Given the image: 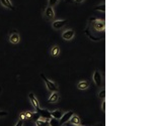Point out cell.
<instances>
[{
    "mask_svg": "<svg viewBox=\"0 0 155 126\" xmlns=\"http://www.w3.org/2000/svg\"><path fill=\"white\" fill-rule=\"evenodd\" d=\"M105 21L98 17L91 16L88 19V23L84 33L89 39H91L93 42H100L105 36Z\"/></svg>",
    "mask_w": 155,
    "mask_h": 126,
    "instance_id": "1",
    "label": "cell"
},
{
    "mask_svg": "<svg viewBox=\"0 0 155 126\" xmlns=\"http://www.w3.org/2000/svg\"><path fill=\"white\" fill-rule=\"evenodd\" d=\"M41 78L43 79V81L45 82V84H46L48 90L51 91L52 93L53 92H58V87H57V85H56L54 82H52L51 80L48 79V78L45 76L44 74H41Z\"/></svg>",
    "mask_w": 155,
    "mask_h": 126,
    "instance_id": "2",
    "label": "cell"
},
{
    "mask_svg": "<svg viewBox=\"0 0 155 126\" xmlns=\"http://www.w3.org/2000/svg\"><path fill=\"white\" fill-rule=\"evenodd\" d=\"M28 99H29V101H31V105H33V107L34 108V110H36V112L38 113L41 108H40V103H39L37 97L34 96V93H29L28 94Z\"/></svg>",
    "mask_w": 155,
    "mask_h": 126,
    "instance_id": "3",
    "label": "cell"
},
{
    "mask_svg": "<svg viewBox=\"0 0 155 126\" xmlns=\"http://www.w3.org/2000/svg\"><path fill=\"white\" fill-rule=\"evenodd\" d=\"M74 115V112L73 111H68V112H65V113H63L62 117L59 119V123H60V125H63L65 124V123H67L69 120H70V118Z\"/></svg>",
    "mask_w": 155,
    "mask_h": 126,
    "instance_id": "4",
    "label": "cell"
},
{
    "mask_svg": "<svg viewBox=\"0 0 155 126\" xmlns=\"http://www.w3.org/2000/svg\"><path fill=\"white\" fill-rule=\"evenodd\" d=\"M93 81H94L97 86H100V87L103 85V77H101V74L98 71H95L93 73Z\"/></svg>",
    "mask_w": 155,
    "mask_h": 126,
    "instance_id": "5",
    "label": "cell"
},
{
    "mask_svg": "<svg viewBox=\"0 0 155 126\" xmlns=\"http://www.w3.org/2000/svg\"><path fill=\"white\" fill-rule=\"evenodd\" d=\"M39 116L42 118H45L46 120H50L52 116H51V112L47 109H40V111L38 112Z\"/></svg>",
    "mask_w": 155,
    "mask_h": 126,
    "instance_id": "6",
    "label": "cell"
},
{
    "mask_svg": "<svg viewBox=\"0 0 155 126\" xmlns=\"http://www.w3.org/2000/svg\"><path fill=\"white\" fill-rule=\"evenodd\" d=\"M74 34H75V33H74L73 29H68V30H66L63 33L62 37H63V39H65V41H70V39H72L74 37Z\"/></svg>",
    "mask_w": 155,
    "mask_h": 126,
    "instance_id": "7",
    "label": "cell"
},
{
    "mask_svg": "<svg viewBox=\"0 0 155 126\" xmlns=\"http://www.w3.org/2000/svg\"><path fill=\"white\" fill-rule=\"evenodd\" d=\"M66 22H67V20H55L52 23V27L54 29H60L63 26H65Z\"/></svg>",
    "mask_w": 155,
    "mask_h": 126,
    "instance_id": "8",
    "label": "cell"
},
{
    "mask_svg": "<svg viewBox=\"0 0 155 126\" xmlns=\"http://www.w3.org/2000/svg\"><path fill=\"white\" fill-rule=\"evenodd\" d=\"M20 41V37H19V34H18L16 31H14L13 33L10 34L9 36V42H11L13 44H17L18 42Z\"/></svg>",
    "mask_w": 155,
    "mask_h": 126,
    "instance_id": "9",
    "label": "cell"
},
{
    "mask_svg": "<svg viewBox=\"0 0 155 126\" xmlns=\"http://www.w3.org/2000/svg\"><path fill=\"white\" fill-rule=\"evenodd\" d=\"M45 14H46V17L48 19L52 20L53 18L55 17V12H54V9H53V7H50L48 6L46 8V11H45Z\"/></svg>",
    "mask_w": 155,
    "mask_h": 126,
    "instance_id": "10",
    "label": "cell"
},
{
    "mask_svg": "<svg viewBox=\"0 0 155 126\" xmlns=\"http://www.w3.org/2000/svg\"><path fill=\"white\" fill-rule=\"evenodd\" d=\"M0 3L3 5L4 7H6V8H8L10 10H14L15 9L10 0H0Z\"/></svg>",
    "mask_w": 155,
    "mask_h": 126,
    "instance_id": "11",
    "label": "cell"
},
{
    "mask_svg": "<svg viewBox=\"0 0 155 126\" xmlns=\"http://www.w3.org/2000/svg\"><path fill=\"white\" fill-rule=\"evenodd\" d=\"M59 100V93L58 92H53L51 94L50 98L48 99V102L49 103H56Z\"/></svg>",
    "mask_w": 155,
    "mask_h": 126,
    "instance_id": "12",
    "label": "cell"
},
{
    "mask_svg": "<svg viewBox=\"0 0 155 126\" xmlns=\"http://www.w3.org/2000/svg\"><path fill=\"white\" fill-rule=\"evenodd\" d=\"M88 87H89V83L86 81H80L78 84H77V88H78L79 90H86Z\"/></svg>",
    "mask_w": 155,
    "mask_h": 126,
    "instance_id": "13",
    "label": "cell"
},
{
    "mask_svg": "<svg viewBox=\"0 0 155 126\" xmlns=\"http://www.w3.org/2000/svg\"><path fill=\"white\" fill-rule=\"evenodd\" d=\"M62 115H63V112L61 111V110H54V111L51 112V116L55 118V119H60V118L62 117Z\"/></svg>",
    "mask_w": 155,
    "mask_h": 126,
    "instance_id": "14",
    "label": "cell"
},
{
    "mask_svg": "<svg viewBox=\"0 0 155 126\" xmlns=\"http://www.w3.org/2000/svg\"><path fill=\"white\" fill-rule=\"evenodd\" d=\"M69 121H70V123L72 125H80V122H81V121H80L79 116H77V115H75V114H74L73 116L70 118Z\"/></svg>",
    "mask_w": 155,
    "mask_h": 126,
    "instance_id": "15",
    "label": "cell"
},
{
    "mask_svg": "<svg viewBox=\"0 0 155 126\" xmlns=\"http://www.w3.org/2000/svg\"><path fill=\"white\" fill-rule=\"evenodd\" d=\"M59 53H60V47L58 45H54L51 50V55L53 57H57V56H59Z\"/></svg>",
    "mask_w": 155,
    "mask_h": 126,
    "instance_id": "16",
    "label": "cell"
},
{
    "mask_svg": "<svg viewBox=\"0 0 155 126\" xmlns=\"http://www.w3.org/2000/svg\"><path fill=\"white\" fill-rule=\"evenodd\" d=\"M36 125L37 126H50L49 120H37Z\"/></svg>",
    "mask_w": 155,
    "mask_h": 126,
    "instance_id": "17",
    "label": "cell"
},
{
    "mask_svg": "<svg viewBox=\"0 0 155 126\" xmlns=\"http://www.w3.org/2000/svg\"><path fill=\"white\" fill-rule=\"evenodd\" d=\"M49 125L50 126H61L59 123V119H55V118H51L49 120Z\"/></svg>",
    "mask_w": 155,
    "mask_h": 126,
    "instance_id": "18",
    "label": "cell"
},
{
    "mask_svg": "<svg viewBox=\"0 0 155 126\" xmlns=\"http://www.w3.org/2000/svg\"><path fill=\"white\" fill-rule=\"evenodd\" d=\"M95 11H101V12H106V5L101 4V5H97V6L94 7Z\"/></svg>",
    "mask_w": 155,
    "mask_h": 126,
    "instance_id": "19",
    "label": "cell"
},
{
    "mask_svg": "<svg viewBox=\"0 0 155 126\" xmlns=\"http://www.w3.org/2000/svg\"><path fill=\"white\" fill-rule=\"evenodd\" d=\"M98 98H100V100H103V99L106 98V89H101L100 91V93H98Z\"/></svg>",
    "mask_w": 155,
    "mask_h": 126,
    "instance_id": "20",
    "label": "cell"
},
{
    "mask_svg": "<svg viewBox=\"0 0 155 126\" xmlns=\"http://www.w3.org/2000/svg\"><path fill=\"white\" fill-rule=\"evenodd\" d=\"M57 2H58V0H49V6L53 7L54 5H56Z\"/></svg>",
    "mask_w": 155,
    "mask_h": 126,
    "instance_id": "21",
    "label": "cell"
},
{
    "mask_svg": "<svg viewBox=\"0 0 155 126\" xmlns=\"http://www.w3.org/2000/svg\"><path fill=\"white\" fill-rule=\"evenodd\" d=\"M15 126H23V121L22 120H18L17 123L15 124Z\"/></svg>",
    "mask_w": 155,
    "mask_h": 126,
    "instance_id": "22",
    "label": "cell"
},
{
    "mask_svg": "<svg viewBox=\"0 0 155 126\" xmlns=\"http://www.w3.org/2000/svg\"><path fill=\"white\" fill-rule=\"evenodd\" d=\"M7 114H8V113H7V112H5V111H0V117L6 116Z\"/></svg>",
    "mask_w": 155,
    "mask_h": 126,
    "instance_id": "23",
    "label": "cell"
},
{
    "mask_svg": "<svg viewBox=\"0 0 155 126\" xmlns=\"http://www.w3.org/2000/svg\"><path fill=\"white\" fill-rule=\"evenodd\" d=\"M25 119H26V118H25V113H21L20 114V119L19 120H22V121H23Z\"/></svg>",
    "mask_w": 155,
    "mask_h": 126,
    "instance_id": "24",
    "label": "cell"
},
{
    "mask_svg": "<svg viewBox=\"0 0 155 126\" xmlns=\"http://www.w3.org/2000/svg\"><path fill=\"white\" fill-rule=\"evenodd\" d=\"M101 110H103V112L106 111V102H103V104H101Z\"/></svg>",
    "mask_w": 155,
    "mask_h": 126,
    "instance_id": "25",
    "label": "cell"
},
{
    "mask_svg": "<svg viewBox=\"0 0 155 126\" xmlns=\"http://www.w3.org/2000/svg\"><path fill=\"white\" fill-rule=\"evenodd\" d=\"M83 1H84V0H75L76 3H82Z\"/></svg>",
    "mask_w": 155,
    "mask_h": 126,
    "instance_id": "26",
    "label": "cell"
},
{
    "mask_svg": "<svg viewBox=\"0 0 155 126\" xmlns=\"http://www.w3.org/2000/svg\"><path fill=\"white\" fill-rule=\"evenodd\" d=\"M64 1H65V2H69V3H70V2H72L73 0H64Z\"/></svg>",
    "mask_w": 155,
    "mask_h": 126,
    "instance_id": "27",
    "label": "cell"
},
{
    "mask_svg": "<svg viewBox=\"0 0 155 126\" xmlns=\"http://www.w3.org/2000/svg\"><path fill=\"white\" fill-rule=\"evenodd\" d=\"M0 92H1V87H0Z\"/></svg>",
    "mask_w": 155,
    "mask_h": 126,
    "instance_id": "28",
    "label": "cell"
},
{
    "mask_svg": "<svg viewBox=\"0 0 155 126\" xmlns=\"http://www.w3.org/2000/svg\"><path fill=\"white\" fill-rule=\"evenodd\" d=\"M73 126H79V125H73Z\"/></svg>",
    "mask_w": 155,
    "mask_h": 126,
    "instance_id": "29",
    "label": "cell"
}]
</instances>
